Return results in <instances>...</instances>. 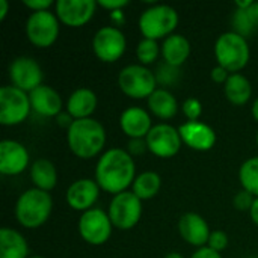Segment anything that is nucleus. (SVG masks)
Masks as SVG:
<instances>
[{"instance_id":"f257e3e1","label":"nucleus","mask_w":258,"mask_h":258,"mask_svg":"<svg viewBox=\"0 0 258 258\" xmlns=\"http://www.w3.org/2000/svg\"><path fill=\"white\" fill-rule=\"evenodd\" d=\"M136 178V163L135 159L127 153V150L110 148L103 153L95 166V181L100 189L112 194L113 197L127 192Z\"/></svg>"},{"instance_id":"f03ea898","label":"nucleus","mask_w":258,"mask_h":258,"mask_svg":"<svg viewBox=\"0 0 258 258\" xmlns=\"http://www.w3.org/2000/svg\"><path fill=\"white\" fill-rule=\"evenodd\" d=\"M67 144L76 157L83 160L94 159L106 145V130L94 118L76 119L67 130Z\"/></svg>"},{"instance_id":"7ed1b4c3","label":"nucleus","mask_w":258,"mask_h":258,"mask_svg":"<svg viewBox=\"0 0 258 258\" xmlns=\"http://www.w3.org/2000/svg\"><path fill=\"white\" fill-rule=\"evenodd\" d=\"M53 210V198L48 192L36 187L23 192L15 203L17 222L27 230H36L42 227Z\"/></svg>"},{"instance_id":"20e7f679","label":"nucleus","mask_w":258,"mask_h":258,"mask_svg":"<svg viewBox=\"0 0 258 258\" xmlns=\"http://www.w3.org/2000/svg\"><path fill=\"white\" fill-rule=\"evenodd\" d=\"M215 57L218 65L231 74L242 71L251 57L248 39L233 30L224 32L215 42Z\"/></svg>"},{"instance_id":"39448f33","label":"nucleus","mask_w":258,"mask_h":258,"mask_svg":"<svg viewBox=\"0 0 258 258\" xmlns=\"http://www.w3.org/2000/svg\"><path fill=\"white\" fill-rule=\"evenodd\" d=\"M178 12L169 5H153L139 17V30L148 39H166L178 26Z\"/></svg>"},{"instance_id":"423d86ee","label":"nucleus","mask_w":258,"mask_h":258,"mask_svg":"<svg viewBox=\"0 0 258 258\" xmlns=\"http://www.w3.org/2000/svg\"><path fill=\"white\" fill-rule=\"evenodd\" d=\"M118 86L124 95L133 100H144L157 89L154 71L141 63L124 67L118 74Z\"/></svg>"},{"instance_id":"0eeeda50","label":"nucleus","mask_w":258,"mask_h":258,"mask_svg":"<svg viewBox=\"0 0 258 258\" xmlns=\"http://www.w3.org/2000/svg\"><path fill=\"white\" fill-rule=\"evenodd\" d=\"M32 112L30 97L27 92L14 85L0 88V124L14 127L24 122Z\"/></svg>"},{"instance_id":"6e6552de","label":"nucleus","mask_w":258,"mask_h":258,"mask_svg":"<svg viewBox=\"0 0 258 258\" xmlns=\"http://www.w3.org/2000/svg\"><path fill=\"white\" fill-rule=\"evenodd\" d=\"M60 21L51 11L32 12L26 21V36L38 48L51 47L59 36Z\"/></svg>"},{"instance_id":"1a4fd4ad","label":"nucleus","mask_w":258,"mask_h":258,"mask_svg":"<svg viewBox=\"0 0 258 258\" xmlns=\"http://www.w3.org/2000/svg\"><path fill=\"white\" fill-rule=\"evenodd\" d=\"M77 230L80 237L92 246H101L106 242H109L113 224L109 218V213H106L103 209L94 207L79 218Z\"/></svg>"},{"instance_id":"9d476101","label":"nucleus","mask_w":258,"mask_h":258,"mask_svg":"<svg viewBox=\"0 0 258 258\" xmlns=\"http://www.w3.org/2000/svg\"><path fill=\"white\" fill-rule=\"evenodd\" d=\"M107 213L113 228L128 231L136 227L142 218V201L132 190L118 194L112 198Z\"/></svg>"},{"instance_id":"9b49d317","label":"nucleus","mask_w":258,"mask_h":258,"mask_svg":"<svg viewBox=\"0 0 258 258\" xmlns=\"http://www.w3.org/2000/svg\"><path fill=\"white\" fill-rule=\"evenodd\" d=\"M127 48V39L116 26H104L98 29L92 38V51L104 63H113L122 57Z\"/></svg>"},{"instance_id":"f8f14e48","label":"nucleus","mask_w":258,"mask_h":258,"mask_svg":"<svg viewBox=\"0 0 258 258\" xmlns=\"http://www.w3.org/2000/svg\"><path fill=\"white\" fill-rule=\"evenodd\" d=\"M145 141L148 145V151L159 159H171L177 156L183 144L178 128L166 122L154 125Z\"/></svg>"},{"instance_id":"ddd939ff","label":"nucleus","mask_w":258,"mask_h":258,"mask_svg":"<svg viewBox=\"0 0 258 258\" xmlns=\"http://www.w3.org/2000/svg\"><path fill=\"white\" fill-rule=\"evenodd\" d=\"M9 79L14 86L27 94L44 85V73L41 65L33 57L29 56H18L11 62Z\"/></svg>"},{"instance_id":"4468645a","label":"nucleus","mask_w":258,"mask_h":258,"mask_svg":"<svg viewBox=\"0 0 258 258\" xmlns=\"http://www.w3.org/2000/svg\"><path fill=\"white\" fill-rule=\"evenodd\" d=\"M97 2L94 0H57L54 3V14L60 24L67 27H83L95 15Z\"/></svg>"},{"instance_id":"2eb2a0df","label":"nucleus","mask_w":258,"mask_h":258,"mask_svg":"<svg viewBox=\"0 0 258 258\" xmlns=\"http://www.w3.org/2000/svg\"><path fill=\"white\" fill-rule=\"evenodd\" d=\"M30 162L27 148L14 139H3L0 142V174L15 177L23 174Z\"/></svg>"},{"instance_id":"dca6fc26","label":"nucleus","mask_w":258,"mask_h":258,"mask_svg":"<svg viewBox=\"0 0 258 258\" xmlns=\"http://www.w3.org/2000/svg\"><path fill=\"white\" fill-rule=\"evenodd\" d=\"M100 192H101V189L95 180L79 178L68 186L65 200H67V204L73 210L85 213V212L94 209L95 203L98 201Z\"/></svg>"},{"instance_id":"f3484780","label":"nucleus","mask_w":258,"mask_h":258,"mask_svg":"<svg viewBox=\"0 0 258 258\" xmlns=\"http://www.w3.org/2000/svg\"><path fill=\"white\" fill-rule=\"evenodd\" d=\"M181 141L186 147L195 151H210L216 145V132L206 122L186 121L178 127Z\"/></svg>"},{"instance_id":"a211bd4d","label":"nucleus","mask_w":258,"mask_h":258,"mask_svg":"<svg viewBox=\"0 0 258 258\" xmlns=\"http://www.w3.org/2000/svg\"><path fill=\"white\" fill-rule=\"evenodd\" d=\"M178 233L187 245L198 249L207 246L212 234L207 221L194 212H187L178 219Z\"/></svg>"},{"instance_id":"6ab92c4d","label":"nucleus","mask_w":258,"mask_h":258,"mask_svg":"<svg viewBox=\"0 0 258 258\" xmlns=\"http://www.w3.org/2000/svg\"><path fill=\"white\" fill-rule=\"evenodd\" d=\"M119 127L130 139H145L154 125L150 113L144 107L132 106L121 113Z\"/></svg>"},{"instance_id":"aec40b11","label":"nucleus","mask_w":258,"mask_h":258,"mask_svg":"<svg viewBox=\"0 0 258 258\" xmlns=\"http://www.w3.org/2000/svg\"><path fill=\"white\" fill-rule=\"evenodd\" d=\"M29 97L32 110L44 118H56L62 112V97L54 88L48 85H41L39 88L32 91Z\"/></svg>"},{"instance_id":"412c9836","label":"nucleus","mask_w":258,"mask_h":258,"mask_svg":"<svg viewBox=\"0 0 258 258\" xmlns=\"http://www.w3.org/2000/svg\"><path fill=\"white\" fill-rule=\"evenodd\" d=\"M98 106L97 94L89 88H79L67 100V112L74 119H88Z\"/></svg>"},{"instance_id":"4be33fe9","label":"nucleus","mask_w":258,"mask_h":258,"mask_svg":"<svg viewBox=\"0 0 258 258\" xmlns=\"http://www.w3.org/2000/svg\"><path fill=\"white\" fill-rule=\"evenodd\" d=\"M190 56V42L184 35L172 33L162 44V57L163 62L180 68Z\"/></svg>"},{"instance_id":"5701e85b","label":"nucleus","mask_w":258,"mask_h":258,"mask_svg":"<svg viewBox=\"0 0 258 258\" xmlns=\"http://www.w3.org/2000/svg\"><path fill=\"white\" fill-rule=\"evenodd\" d=\"M0 258H29V245L26 237L12 228L0 230Z\"/></svg>"},{"instance_id":"b1692460","label":"nucleus","mask_w":258,"mask_h":258,"mask_svg":"<svg viewBox=\"0 0 258 258\" xmlns=\"http://www.w3.org/2000/svg\"><path fill=\"white\" fill-rule=\"evenodd\" d=\"M150 112L159 119H172L178 112V101L172 92L163 88H157L147 100Z\"/></svg>"},{"instance_id":"393cba45","label":"nucleus","mask_w":258,"mask_h":258,"mask_svg":"<svg viewBox=\"0 0 258 258\" xmlns=\"http://www.w3.org/2000/svg\"><path fill=\"white\" fill-rule=\"evenodd\" d=\"M30 180L33 187L50 192L57 184V171L56 166L48 159H38L30 166Z\"/></svg>"},{"instance_id":"a878e982","label":"nucleus","mask_w":258,"mask_h":258,"mask_svg":"<svg viewBox=\"0 0 258 258\" xmlns=\"http://www.w3.org/2000/svg\"><path fill=\"white\" fill-rule=\"evenodd\" d=\"M224 94L231 104L243 106L252 97V85L248 80V77H245L240 73H236L231 74L227 83L224 85Z\"/></svg>"},{"instance_id":"bb28decb","label":"nucleus","mask_w":258,"mask_h":258,"mask_svg":"<svg viewBox=\"0 0 258 258\" xmlns=\"http://www.w3.org/2000/svg\"><path fill=\"white\" fill-rule=\"evenodd\" d=\"M162 187V178L157 172L154 171H144L139 175H136L132 192L141 200V201H148L153 200Z\"/></svg>"},{"instance_id":"cd10ccee","label":"nucleus","mask_w":258,"mask_h":258,"mask_svg":"<svg viewBox=\"0 0 258 258\" xmlns=\"http://www.w3.org/2000/svg\"><path fill=\"white\" fill-rule=\"evenodd\" d=\"M239 181L243 190L258 198V157H249L240 165Z\"/></svg>"},{"instance_id":"c85d7f7f","label":"nucleus","mask_w":258,"mask_h":258,"mask_svg":"<svg viewBox=\"0 0 258 258\" xmlns=\"http://www.w3.org/2000/svg\"><path fill=\"white\" fill-rule=\"evenodd\" d=\"M159 54H162V47L157 41L142 38L136 47V57L141 65H151L157 60Z\"/></svg>"},{"instance_id":"c756f323","label":"nucleus","mask_w":258,"mask_h":258,"mask_svg":"<svg viewBox=\"0 0 258 258\" xmlns=\"http://www.w3.org/2000/svg\"><path fill=\"white\" fill-rule=\"evenodd\" d=\"M154 76H156L157 85H160V88L166 89L168 86L177 85V82H178L180 77H181V73H180V68L172 67V65L166 63V62H162V63H159V67L156 68Z\"/></svg>"},{"instance_id":"7c9ffc66","label":"nucleus","mask_w":258,"mask_h":258,"mask_svg":"<svg viewBox=\"0 0 258 258\" xmlns=\"http://www.w3.org/2000/svg\"><path fill=\"white\" fill-rule=\"evenodd\" d=\"M231 23H233V32H236L237 35H240L243 38L251 36L254 33V30L257 29L254 26V23L251 21L246 9L236 8V11L233 12V17H231Z\"/></svg>"},{"instance_id":"2f4dec72","label":"nucleus","mask_w":258,"mask_h":258,"mask_svg":"<svg viewBox=\"0 0 258 258\" xmlns=\"http://www.w3.org/2000/svg\"><path fill=\"white\" fill-rule=\"evenodd\" d=\"M181 110H183L184 116L187 118V121H200V118L203 115V104L198 98L189 97L183 101Z\"/></svg>"},{"instance_id":"473e14b6","label":"nucleus","mask_w":258,"mask_h":258,"mask_svg":"<svg viewBox=\"0 0 258 258\" xmlns=\"http://www.w3.org/2000/svg\"><path fill=\"white\" fill-rule=\"evenodd\" d=\"M228 243H230V239H228V234L222 230H215L212 231L210 234V239H209V243L207 246L216 252H222L224 249L228 248Z\"/></svg>"},{"instance_id":"72a5a7b5","label":"nucleus","mask_w":258,"mask_h":258,"mask_svg":"<svg viewBox=\"0 0 258 258\" xmlns=\"http://www.w3.org/2000/svg\"><path fill=\"white\" fill-rule=\"evenodd\" d=\"M254 200H255L254 195H251L249 192H246V190L242 189V190H239L236 194V197L233 200V204H234V207L239 212H249L251 207H252V204H254Z\"/></svg>"},{"instance_id":"f704fd0d","label":"nucleus","mask_w":258,"mask_h":258,"mask_svg":"<svg viewBox=\"0 0 258 258\" xmlns=\"http://www.w3.org/2000/svg\"><path fill=\"white\" fill-rule=\"evenodd\" d=\"M148 151V145L145 139H130L127 144V153L135 159Z\"/></svg>"},{"instance_id":"c9c22d12","label":"nucleus","mask_w":258,"mask_h":258,"mask_svg":"<svg viewBox=\"0 0 258 258\" xmlns=\"http://www.w3.org/2000/svg\"><path fill=\"white\" fill-rule=\"evenodd\" d=\"M23 5L29 8L32 12H41V11H50V8L54 3L51 0H24Z\"/></svg>"},{"instance_id":"e433bc0d","label":"nucleus","mask_w":258,"mask_h":258,"mask_svg":"<svg viewBox=\"0 0 258 258\" xmlns=\"http://www.w3.org/2000/svg\"><path fill=\"white\" fill-rule=\"evenodd\" d=\"M97 5L109 12H115V11H122L128 5V0H98Z\"/></svg>"},{"instance_id":"4c0bfd02","label":"nucleus","mask_w":258,"mask_h":258,"mask_svg":"<svg viewBox=\"0 0 258 258\" xmlns=\"http://www.w3.org/2000/svg\"><path fill=\"white\" fill-rule=\"evenodd\" d=\"M210 74H212V80H213L215 83H218V85H225L227 80H228L230 76H231L230 71H227L225 68H222V67H219V65H216V67L212 70Z\"/></svg>"},{"instance_id":"58836bf2","label":"nucleus","mask_w":258,"mask_h":258,"mask_svg":"<svg viewBox=\"0 0 258 258\" xmlns=\"http://www.w3.org/2000/svg\"><path fill=\"white\" fill-rule=\"evenodd\" d=\"M190 258H222V255H221V252H216V251L210 249L209 246H204V248L197 249Z\"/></svg>"},{"instance_id":"ea45409f","label":"nucleus","mask_w":258,"mask_h":258,"mask_svg":"<svg viewBox=\"0 0 258 258\" xmlns=\"http://www.w3.org/2000/svg\"><path fill=\"white\" fill-rule=\"evenodd\" d=\"M76 119L67 112V110H62L57 116H56V122H57V125H60V127H65L67 130L73 125V122H74Z\"/></svg>"},{"instance_id":"a19ab883","label":"nucleus","mask_w":258,"mask_h":258,"mask_svg":"<svg viewBox=\"0 0 258 258\" xmlns=\"http://www.w3.org/2000/svg\"><path fill=\"white\" fill-rule=\"evenodd\" d=\"M246 12L251 18V21L254 23V26L258 27V2H252V5L246 9Z\"/></svg>"},{"instance_id":"79ce46f5","label":"nucleus","mask_w":258,"mask_h":258,"mask_svg":"<svg viewBox=\"0 0 258 258\" xmlns=\"http://www.w3.org/2000/svg\"><path fill=\"white\" fill-rule=\"evenodd\" d=\"M110 20L113 24H116V27L119 24H122L125 21V15H124V11H115V12H110Z\"/></svg>"},{"instance_id":"37998d69","label":"nucleus","mask_w":258,"mask_h":258,"mask_svg":"<svg viewBox=\"0 0 258 258\" xmlns=\"http://www.w3.org/2000/svg\"><path fill=\"white\" fill-rule=\"evenodd\" d=\"M249 216H251V221L258 227V198L254 200V204L249 210Z\"/></svg>"},{"instance_id":"c03bdc74","label":"nucleus","mask_w":258,"mask_h":258,"mask_svg":"<svg viewBox=\"0 0 258 258\" xmlns=\"http://www.w3.org/2000/svg\"><path fill=\"white\" fill-rule=\"evenodd\" d=\"M9 11V3L8 0H0V21H3L8 15Z\"/></svg>"},{"instance_id":"a18cd8bd","label":"nucleus","mask_w":258,"mask_h":258,"mask_svg":"<svg viewBox=\"0 0 258 258\" xmlns=\"http://www.w3.org/2000/svg\"><path fill=\"white\" fill-rule=\"evenodd\" d=\"M251 113H252V116H254V119L258 122V97L254 100V103H252V109H251Z\"/></svg>"},{"instance_id":"49530a36","label":"nucleus","mask_w":258,"mask_h":258,"mask_svg":"<svg viewBox=\"0 0 258 258\" xmlns=\"http://www.w3.org/2000/svg\"><path fill=\"white\" fill-rule=\"evenodd\" d=\"M163 258H184L181 254H178V252H169V254H166Z\"/></svg>"},{"instance_id":"de8ad7c7","label":"nucleus","mask_w":258,"mask_h":258,"mask_svg":"<svg viewBox=\"0 0 258 258\" xmlns=\"http://www.w3.org/2000/svg\"><path fill=\"white\" fill-rule=\"evenodd\" d=\"M29 258H44V257H41V255H32V257H29Z\"/></svg>"},{"instance_id":"09e8293b","label":"nucleus","mask_w":258,"mask_h":258,"mask_svg":"<svg viewBox=\"0 0 258 258\" xmlns=\"http://www.w3.org/2000/svg\"><path fill=\"white\" fill-rule=\"evenodd\" d=\"M255 141H257V145H258V133H257V138H255Z\"/></svg>"}]
</instances>
